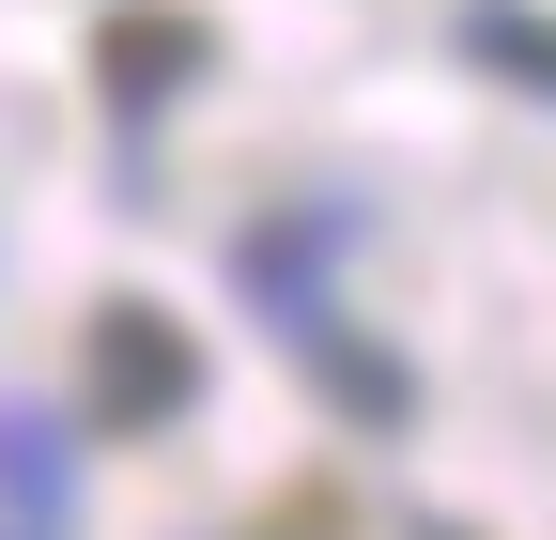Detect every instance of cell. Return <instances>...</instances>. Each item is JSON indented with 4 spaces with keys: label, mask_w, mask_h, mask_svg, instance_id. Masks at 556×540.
<instances>
[{
    "label": "cell",
    "mask_w": 556,
    "mask_h": 540,
    "mask_svg": "<svg viewBox=\"0 0 556 540\" xmlns=\"http://www.w3.org/2000/svg\"><path fill=\"white\" fill-rule=\"evenodd\" d=\"M93 433H155V417H186V401H201V340H186V324L170 309H93Z\"/></svg>",
    "instance_id": "6da1fadb"
},
{
    "label": "cell",
    "mask_w": 556,
    "mask_h": 540,
    "mask_svg": "<svg viewBox=\"0 0 556 540\" xmlns=\"http://www.w3.org/2000/svg\"><path fill=\"white\" fill-rule=\"evenodd\" d=\"M201 62H217V16H186V0H124V16L93 31V93L124 124H155L170 93H201Z\"/></svg>",
    "instance_id": "7a4b0ae2"
},
{
    "label": "cell",
    "mask_w": 556,
    "mask_h": 540,
    "mask_svg": "<svg viewBox=\"0 0 556 540\" xmlns=\"http://www.w3.org/2000/svg\"><path fill=\"white\" fill-rule=\"evenodd\" d=\"M464 47L495 62V78H526V93H556V16H526V0H479V16H464Z\"/></svg>",
    "instance_id": "3957f363"
}]
</instances>
